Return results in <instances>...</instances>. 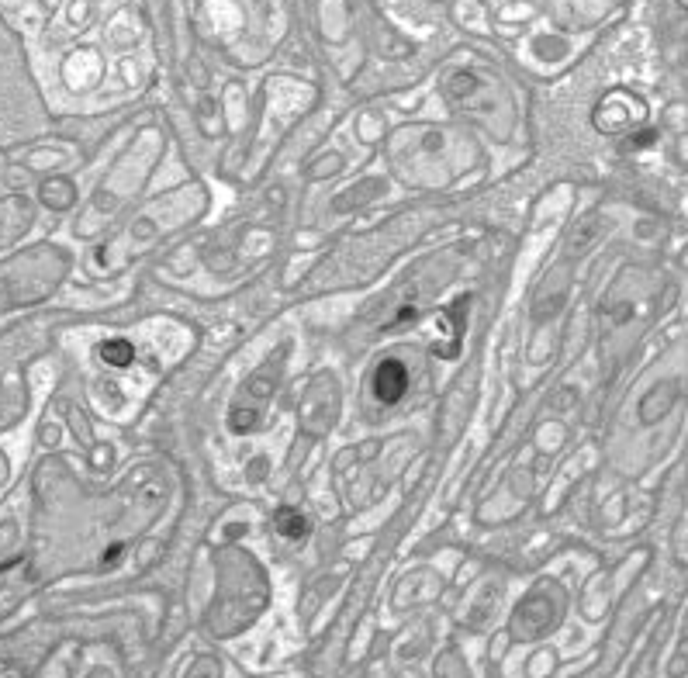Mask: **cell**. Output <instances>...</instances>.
Here are the masks:
<instances>
[{"label": "cell", "instance_id": "1", "mask_svg": "<svg viewBox=\"0 0 688 678\" xmlns=\"http://www.w3.org/2000/svg\"><path fill=\"white\" fill-rule=\"evenodd\" d=\"M405 384H408L405 367L398 364V360H388V364H381L374 374V395L381 398V402H398V398L405 395Z\"/></svg>", "mask_w": 688, "mask_h": 678}, {"label": "cell", "instance_id": "2", "mask_svg": "<svg viewBox=\"0 0 688 678\" xmlns=\"http://www.w3.org/2000/svg\"><path fill=\"white\" fill-rule=\"evenodd\" d=\"M277 526H281L284 537H294V540H301V537H305V530H308L305 516H301L298 509H281V516H277Z\"/></svg>", "mask_w": 688, "mask_h": 678}, {"label": "cell", "instance_id": "3", "mask_svg": "<svg viewBox=\"0 0 688 678\" xmlns=\"http://www.w3.org/2000/svg\"><path fill=\"white\" fill-rule=\"evenodd\" d=\"M104 357H111V360H118V364H128V360H132V346H122V350H104Z\"/></svg>", "mask_w": 688, "mask_h": 678}]
</instances>
